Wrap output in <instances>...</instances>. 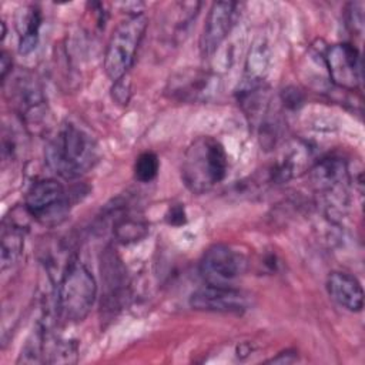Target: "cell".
Masks as SVG:
<instances>
[{
  "label": "cell",
  "instance_id": "obj_3",
  "mask_svg": "<svg viewBox=\"0 0 365 365\" xmlns=\"http://www.w3.org/2000/svg\"><path fill=\"white\" fill-rule=\"evenodd\" d=\"M96 297L97 282L93 274L84 264L70 262L57 285L56 307L58 317L66 322H81L91 311Z\"/></svg>",
  "mask_w": 365,
  "mask_h": 365
},
{
  "label": "cell",
  "instance_id": "obj_14",
  "mask_svg": "<svg viewBox=\"0 0 365 365\" xmlns=\"http://www.w3.org/2000/svg\"><path fill=\"white\" fill-rule=\"evenodd\" d=\"M17 31L20 34L19 50L21 54L31 53L38 43V29L41 24V14L37 7H26L19 11L16 20Z\"/></svg>",
  "mask_w": 365,
  "mask_h": 365
},
{
  "label": "cell",
  "instance_id": "obj_4",
  "mask_svg": "<svg viewBox=\"0 0 365 365\" xmlns=\"http://www.w3.org/2000/svg\"><path fill=\"white\" fill-rule=\"evenodd\" d=\"M145 27V16L143 13H134L120 21L114 29L104 53V71L110 80L117 81L125 77L134 63Z\"/></svg>",
  "mask_w": 365,
  "mask_h": 365
},
{
  "label": "cell",
  "instance_id": "obj_21",
  "mask_svg": "<svg viewBox=\"0 0 365 365\" xmlns=\"http://www.w3.org/2000/svg\"><path fill=\"white\" fill-rule=\"evenodd\" d=\"M282 101L285 106L288 107H298L301 103H302V96H301V91L298 88H294V87H289L287 90H284L282 93Z\"/></svg>",
  "mask_w": 365,
  "mask_h": 365
},
{
  "label": "cell",
  "instance_id": "obj_12",
  "mask_svg": "<svg viewBox=\"0 0 365 365\" xmlns=\"http://www.w3.org/2000/svg\"><path fill=\"white\" fill-rule=\"evenodd\" d=\"M311 180L317 190L327 198H336L341 192L345 194V185L349 181V171L344 160L328 157L322 158L311 168Z\"/></svg>",
  "mask_w": 365,
  "mask_h": 365
},
{
  "label": "cell",
  "instance_id": "obj_17",
  "mask_svg": "<svg viewBox=\"0 0 365 365\" xmlns=\"http://www.w3.org/2000/svg\"><path fill=\"white\" fill-rule=\"evenodd\" d=\"M160 170V161L158 157L151 153L145 151L141 153L134 163V177L141 182H150L153 181Z\"/></svg>",
  "mask_w": 365,
  "mask_h": 365
},
{
  "label": "cell",
  "instance_id": "obj_6",
  "mask_svg": "<svg viewBox=\"0 0 365 365\" xmlns=\"http://www.w3.org/2000/svg\"><path fill=\"white\" fill-rule=\"evenodd\" d=\"M220 77L201 68H182L174 73L165 87L170 98L182 103H205L220 90Z\"/></svg>",
  "mask_w": 365,
  "mask_h": 365
},
{
  "label": "cell",
  "instance_id": "obj_18",
  "mask_svg": "<svg viewBox=\"0 0 365 365\" xmlns=\"http://www.w3.org/2000/svg\"><path fill=\"white\" fill-rule=\"evenodd\" d=\"M48 362L70 364L77 361V346L70 341H58L51 346Z\"/></svg>",
  "mask_w": 365,
  "mask_h": 365
},
{
  "label": "cell",
  "instance_id": "obj_7",
  "mask_svg": "<svg viewBox=\"0 0 365 365\" xmlns=\"http://www.w3.org/2000/svg\"><path fill=\"white\" fill-rule=\"evenodd\" d=\"M244 257L225 244L211 245L200 261V274L210 285H232L245 271Z\"/></svg>",
  "mask_w": 365,
  "mask_h": 365
},
{
  "label": "cell",
  "instance_id": "obj_16",
  "mask_svg": "<svg viewBox=\"0 0 365 365\" xmlns=\"http://www.w3.org/2000/svg\"><path fill=\"white\" fill-rule=\"evenodd\" d=\"M113 232L115 238L123 244L140 241L148 234V224L134 217H121L114 222Z\"/></svg>",
  "mask_w": 365,
  "mask_h": 365
},
{
  "label": "cell",
  "instance_id": "obj_23",
  "mask_svg": "<svg viewBox=\"0 0 365 365\" xmlns=\"http://www.w3.org/2000/svg\"><path fill=\"white\" fill-rule=\"evenodd\" d=\"M0 61H1V80L4 81L7 73L11 71V57L9 56L7 51H1Z\"/></svg>",
  "mask_w": 365,
  "mask_h": 365
},
{
  "label": "cell",
  "instance_id": "obj_10",
  "mask_svg": "<svg viewBox=\"0 0 365 365\" xmlns=\"http://www.w3.org/2000/svg\"><path fill=\"white\" fill-rule=\"evenodd\" d=\"M101 281L104 308L114 312L120 309L128 298L127 269L120 257L107 248L101 257Z\"/></svg>",
  "mask_w": 365,
  "mask_h": 365
},
{
  "label": "cell",
  "instance_id": "obj_22",
  "mask_svg": "<svg viewBox=\"0 0 365 365\" xmlns=\"http://www.w3.org/2000/svg\"><path fill=\"white\" fill-rule=\"evenodd\" d=\"M168 222L173 225H181L185 222V212L181 205H175L170 210L168 214Z\"/></svg>",
  "mask_w": 365,
  "mask_h": 365
},
{
  "label": "cell",
  "instance_id": "obj_5",
  "mask_svg": "<svg viewBox=\"0 0 365 365\" xmlns=\"http://www.w3.org/2000/svg\"><path fill=\"white\" fill-rule=\"evenodd\" d=\"M26 211L41 224L56 225L66 220L70 201L61 182L53 178L34 181L26 195Z\"/></svg>",
  "mask_w": 365,
  "mask_h": 365
},
{
  "label": "cell",
  "instance_id": "obj_2",
  "mask_svg": "<svg viewBox=\"0 0 365 365\" xmlns=\"http://www.w3.org/2000/svg\"><path fill=\"white\" fill-rule=\"evenodd\" d=\"M228 157L224 145L210 137L195 138L184 153L181 180L194 194H204L221 182L227 174Z\"/></svg>",
  "mask_w": 365,
  "mask_h": 365
},
{
  "label": "cell",
  "instance_id": "obj_15",
  "mask_svg": "<svg viewBox=\"0 0 365 365\" xmlns=\"http://www.w3.org/2000/svg\"><path fill=\"white\" fill-rule=\"evenodd\" d=\"M24 245V227L17 221H4L1 230V269L11 267Z\"/></svg>",
  "mask_w": 365,
  "mask_h": 365
},
{
  "label": "cell",
  "instance_id": "obj_8",
  "mask_svg": "<svg viewBox=\"0 0 365 365\" xmlns=\"http://www.w3.org/2000/svg\"><path fill=\"white\" fill-rule=\"evenodd\" d=\"M325 66L331 81L345 90H355L362 81V63L359 51L348 43L332 44L325 53Z\"/></svg>",
  "mask_w": 365,
  "mask_h": 365
},
{
  "label": "cell",
  "instance_id": "obj_9",
  "mask_svg": "<svg viewBox=\"0 0 365 365\" xmlns=\"http://www.w3.org/2000/svg\"><path fill=\"white\" fill-rule=\"evenodd\" d=\"M190 305L197 311L241 314L250 308V298L232 285L207 284L191 294Z\"/></svg>",
  "mask_w": 365,
  "mask_h": 365
},
{
  "label": "cell",
  "instance_id": "obj_11",
  "mask_svg": "<svg viewBox=\"0 0 365 365\" xmlns=\"http://www.w3.org/2000/svg\"><path fill=\"white\" fill-rule=\"evenodd\" d=\"M235 6L234 1H217L211 6L200 38V50L204 56L212 54L225 40L234 23Z\"/></svg>",
  "mask_w": 365,
  "mask_h": 365
},
{
  "label": "cell",
  "instance_id": "obj_20",
  "mask_svg": "<svg viewBox=\"0 0 365 365\" xmlns=\"http://www.w3.org/2000/svg\"><path fill=\"white\" fill-rule=\"evenodd\" d=\"M125 78H120L117 81H114V87H113V98L118 103V104H127L130 100V84L128 81H124Z\"/></svg>",
  "mask_w": 365,
  "mask_h": 365
},
{
  "label": "cell",
  "instance_id": "obj_19",
  "mask_svg": "<svg viewBox=\"0 0 365 365\" xmlns=\"http://www.w3.org/2000/svg\"><path fill=\"white\" fill-rule=\"evenodd\" d=\"M348 26L361 33L364 26V13H362V4L361 3H351L348 10Z\"/></svg>",
  "mask_w": 365,
  "mask_h": 365
},
{
  "label": "cell",
  "instance_id": "obj_1",
  "mask_svg": "<svg viewBox=\"0 0 365 365\" xmlns=\"http://www.w3.org/2000/svg\"><path fill=\"white\" fill-rule=\"evenodd\" d=\"M100 160V148L86 130L64 124L46 147L48 167L64 180H74L88 173Z\"/></svg>",
  "mask_w": 365,
  "mask_h": 365
},
{
  "label": "cell",
  "instance_id": "obj_13",
  "mask_svg": "<svg viewBox=\"0 0 365 365\" xmlns=\"http://www.w3.org/2000/svg\"><path fill=\"white\" fill-rule=\"evenodd\" d=\"M327 291L339 307L351 312H359L364 307V291L361 282L348 272H329L327 278Z\"/></svg>",
  "mask_w": 365,
  "mask_h": 365
}]
</instances>
